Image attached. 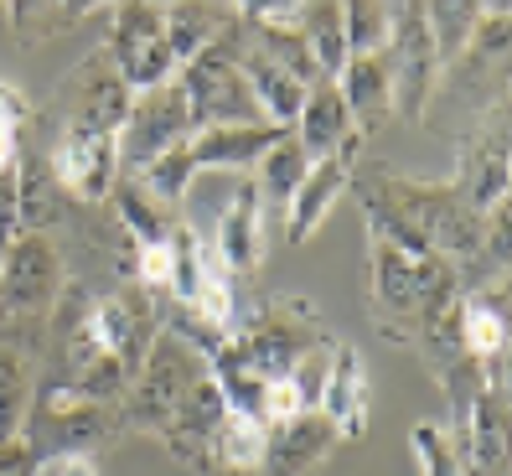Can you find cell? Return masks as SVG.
Here are the masks:
<instances>
[{
  "mask_svg": "<svg viewBox=\"0 0 512 476\" xmlns=\"http://www.w3.org/2000/svg\"><path fill=\"white\" fill-rule=\"evenodd\" d=\"M507 182H512V151H507V99H492L476 114L471 135L461 140L456 156V197L471 207V213H497L507 202Z\"/></svg>",
  "mask_w": 512,
  "mask_h": 476,
  "instance_id": "9c48e42d",
  "label": "cell"
},
{
  "mask_svg": "<svg viewBox=\"0 0 512 476\" xmlns=\"http://www.w3.org/2000/svg\"><path fill=\"white\" fill-rule=\"evenodd\" d=\"M37 476H99V461L88 451H68V456H47L37 461Z\"/></svg>",
  "mask_w": 512,
  "mask_h": 476,
  "instance_id": "e575fe53",
  "label": "cell"
},
{
  "mask_svg": "<svg viewBox=\"0 0 512 476\" xmlns=\"http://www.w3.org/2000/svg\"><path fill=\"white\" fill-rule=\"evenodd\" d=\"M357 156H363V135H352L337 156L311 161L306 182H300V187H295V197L285 202V238H290V244H306V238L331 218V207H337V202L352 192Z\"/></svg>",
  "mask_w": 512,
  "mask_h": 476,
  "instance_id": "5bb4252c",
  "label": "cell"
},
{
  "mask_svg": "<svg viewBox=\"0 0 512 476\" xmlns=\"http://www.w3.org/2000/svg\"><path fill=\"white\" fill-rule=\"evenodd\" d=\"M192 176H197V166H192V156H187V145H176V151H166V156H156L150 166H140L130 182L145 192V197H156L161 207H182L187 197H192Z\"/></svg>",
  "mask_w": 512,
  "mask_h": 476,
  "instance_id": "4dcf8cb0",
  "label": "cell"
},
{
  "mask_svg": "<svg viewBox=\"0 0 512 476\" xmlns=\"http://www.w3.org/2000/svg\"><path fill=\"white\" fill-rule=\"evenodd\" d=\"M63 285L68 275L52 233H11V244L0 249V321L6 326L47 321Z\"/></svg>",
  "mask_w": 512,
  "mask_h": 476,
  "instance_id": "8992f818",
  "label": "cell"
},
{
  "mask_svg": "<svg viewBox=\"0 0 512 476\" xmlns=\"http://www.w3.org/2000/svg\"><path fill=\"white\" fill-rule=\"evenodd\" d=\"M176 83H182V99H187V114H192V135L197 130H223V125H269L264 109L249 94L244 73L233 63V26L207 52H197L192 63L176 68Z\"/></svg>",
  "mask_w": 512,
  "mask_h": 476,
  "instance_id": "5b68a950",
  "label": "cell"
},
{
  "mask_svg": "<svg viewBox=\"0 0 512 476\" xmlns=\"http://www.w3.org/2000/svg\"><path fill=\"white\" fill-rule=\"evenodd\" d=\"M0 326H6V321H0ZM32 394H37V389H32V373H26L21 342L11 337V326H6V332H0V445L21 440Z\"/></svg>",
  "mask_w": 512,
  "mask_h": 476,
  "instance_id": "484cf974",
  "label": "cell"
},
{
  "mask_svg": "<svg viewBox=\"0 0 512 476\" xmlns=\"http://www.w3.org/2000/svg\"><path fill=\"white\" fill-rule=\"evenodd\" d=\"M223 414H228V404H223V394H218V383L213 378H202L197 389L187 394V404L176 409V420L166 425V445H171V456L176 461H187V466H207V445H213V435H218V425H223Z\"/></svg>",
  "mask_w": 512,
  "mask_h": 476,
  "instance_id": "44dd1931",
  "label": "cell"
},
{
  "mask_svg": "<svg viewBox=\"0 0 512 476\" xmlns=\"http://www.w3.org/2000/svg\"><path fill=\"white\" fill-rule=\"evenodd\" d=\"M300 42H306L311 63L326 83H337L342 68H347V32H342V6L337 0H316V6H306V16H300Z\"/></svg>",
  "mask_w": 512,
  "mask_h": 476,
  "instance_id": "83f0119b",
  "label": "cell"
},
{
  "mask_svg": "<svg viewBox=\"0 0 512 476\" xmlns=\"http://www.w3.org/2000/svg\"><path fill=\"white\" fill-rule=\"evenodd\" d=\"M352 187L363 197L368 228H383L388 238H399V244H409L419 254H435L445 264H456L461 275H466V264H476L487 218L471 213L456 197V187L414 182V176H399L388 166L352 171Z\"/></svg>",
  "mask_w": 512,
  "mask_h": 476,
  "instance_id": "6da1fadb",
  "label": "cell"
},
{
  "mask_svg": "<svg viewBox=\"0 0 512 476\" xmlns=\"http://www.w3.org/2000/svg\"><path fill=\"white\" fill-rule=\"evenodd\" d=\"M202 476H259V471H223V466H207Z\"/></svg>",
  "mask_w": 512,
  "mask_h": 476,
  "instance_id": "8d00e7d4",
  "label": "cell"
},
{
  "mask_svg": "<svg viewBox=\"0 0 512 476\" xmlns=\"http://www.w3.org/2000/svg\"><path fill=\"white\" fill-rule=\"evenodd\" d=\"M368 249H373V280H368L373 326L388 342L419 347L430 326L450 316L466 275L435 254H419L399 238H388L383 228H368Z\"/></svg>",
  "mask_w": 512,
  "mask_h": 476,
  "instance_id": "7a4b0ae2",
  "label": "cell"
},
{
  "mask_svg": "<svg viewBox=\"0 0 512 476\" xmlns=\"http://www.w3.org/2000/svg\"><path fill=\"white\" fill-rule=\"evenodd\" d=\"M331 430L342 440H363L368 435V420H373V378H368V363L357 347H331V363H326V383H321V404H316Z\"/></svg>",
  "mask_w": 512,
  "mask_h": 476,
  "instance_id": "9a60e30c",
  "label": "cell"
},
{
  "mask_svg": "<svg viewBox=\"0 0 512 476\" xmlns=\"http://www.w3.org/2000/svg\"><path fill=\"white\" fill-rule=\"evenodd\" d=\"M42 140V156L52 166V182L73 202H109L114 182H119V140L114 135H52V130H32Z\"/></svg>",
  "mask_w": 512,
  "mask_h": 476,
  "instance_id": "7c38bea8",
  "label": "cell"
},
{
  "mask_svg": "<svg viewBox=\"0 0 512 476\" xmlns=\"http://www.w3.org/2000/svg\"><path fill=\"white\" fill-rule=\"evenodd\" d=\"M275 125H223V130H197L187 140V156L197 171H249L269 145H275Z\"/></svg>",
  "mask_w": 512,
  "mask_h": 476,
  "instance_id": "7402d4cb",
  "label": "cell"
},
{
  "mask_svg": "<svg viewBox=\"0 0 512 476\" xmlns=\"http://www.w3.org/2000/svg\"><path fill=\"white\" fill-rule=\"evenodd\" d=\"M104 52L130 94H145V88H161L166 78H176L171 47H166V21H161V6H150V0H125V6L109 11Z\"/></svg>",
  "mask_w": 512,
  "mask_h": 476,
  "instance_id": "30bf717a",
  "label": "cell"
},
{
  "mask_svg": "<svg viewBox=\"0 0 512 476\" xmlns=\"http://www.w3.org/2000/svg\"><path fill=\"white\" fill-rule=\"evenodd\" d=\"M0 476H37V451L26 440L0 445Z\"/></svg>",
  "mask_w": 512,
  "mask_h": 476,
  "instance_id": "d590c367",
  "label": "cell"
},
{
  "mask_svg": "<svg viewBox=\"0 0 512 476\" xmlns=\"http://www.w3.org/2000/svg\"><path fill=\"white\" fill-rule=\"evenodd\" d=\"M114 207H119V223H125V238H130V249H156V244H171V233H176V218L171 207H161L156 197H145L130 176H119L114 182Z\"/></svg>",
  "mask_w": 512,
  "mask_h": 476,
  "instance_id": "d4e9b609",
  "label": "cell"
},
{
  "mask_svg": "<svg viewBox=\"0 0 512 476\" xmlns=\"http://www.w3.org/2000/svg\"><path fill=\"white\" fill-rule=\"evenodd\" d=\"M425 21H430V42L440 52V68L450 73L456 68V57L466 52L476 21H481V6L476 0H435V6H425Z\"/></svg>",
  "mask_w": 512,
  "mask_h": 476,
  "instance_id": "f546056e",
  "label": "cell"
},
{
  "mask_svg": "<svg viewBox=\"0 0 512 476\" xmlns=\"http://www.w3.org/2000/svg\"><path fill=\"white\" fill-rule=\"evenodd\" d=\"M342 32H347V57L383 52L388 32H394V6H383V0H352V6H342Z\"/></svg>",
  "mask_w": 512,
  "mask_h": 476,
  "instance_id": "d6a6232c",
  "label": "cell"
},
{
  "mask_svg": "<svg viewBox=\"0 0 512 476\" xmlns=\"http://www.w3.org/2000/svg\"><path fill=\"white\" fill-rule=\"evenodd\" d=\"M207 378V357L182 342L176 332H156L140 373L130 378L125 399H119V425L125 430H145V435H166V425L176 420V409L187 404V394Z\"/></svg>",
  "mask_w": 512,
  "mask_h": 476,
  "instance_id": "3957f363",
  "label": "cell"
},
{
  "mask_svg": "<svg viewBox=\"0 0 512 476\" xmlns=\"http://www.w3.org/2000/svg\"><path fill=\"white\" fill-rule=\"evenodd\" d=\"M461 435L471 476H507V394L481 389L461 420H445Z\"/></svg>",
  "mask_w": 512,
  "mask_h": 476,
  "instance_id": "ac0fdd59",
  "label": "cell"
},
{
  "mask_svg": "<svg viewBox=\"0 0 512 476\" xmlns=\"http://www.w3.org/2000/svg\"><path fill=\"white\" fill-rule=\"evenodd\" d=\"M290 135L300 140V151H306L311 161L337 156L342 145L357 135L352 114H347V99H342V88H337V83H326V78L311 83V94H306V104H300Z\"/></svg>",
  "mask_w": 512,
  "mask_h": 476,
  "instance_id": "ffe728a7",
  "label": "cell"
},
{
  "mask_svg": "<svg viewBox=\"0 0 512 476\" xmlns=\"http://www.w3.org/2000/svg\"><path fill=\"white\" fill-rule=\"evenodd\" d=\"M409 445H414L419 476H471L466 471V451H461V435L450 430L445 420H419Z\"/></svg>",
  "mask_w": 512,
  "mask_h": 476,
  "instance_id": "1f68e13d",
  "label": "cell"
},
{
  "mask_svg": "<svg viewBox=\"0 0 512 476\" xmlns=\"http://www.w3.org/2000/svg\"><path fill=\"white\" fill-rule=\"evenodd\" d=\"M383 57H388V73H394V114L404 125H419L430 114V104L440 99V83H445L425 6H414V0L394 6V32H388Z\"/></svg>",
  "mask_w": 512,
  "mask_h": 476,
  "instance_id": "ba28073f",
  "label": "cell"
},
{
  "mask_svg": "<svg viewBox=\"0 0 512 476\" xmlns=\"http://www.w3.org/2000/svg\"><path fill=\"white\" fill-rule=\"evenodd\" d=\"M450 332L456 347L481 368L507 363V342H512V311H507V280H476L461 285L456 306H450Z\"/></svg>",
  "mask_w": 512,
  "mask_h": 476,
  "instance_id": "4fadbf2b",
  "label": "cell"
},
{
  "mask_svg": "<svg viewBox=\"0 0 512 476\" xmlns=\"http://www.w3.org/2000/svg\"><path fill=\"white\" fill-rule=\"evenodd\" d=\"M264 445H269V425L249 420V414H223V425L207 445V466H223V471H264ZM202 466V471H207Z\"/></svg>",
  "mask_w": 512,
  "mask_h": 476,
  "instance_id": "4316f807",
  "label": "cell"
},
{
  "mask_svg": "<svg viewBox=\"0 0 512 476\" xmlns=\"http://www.w3.org/2000/svg\"><path fill=\"white\" fill-rule=\"evenodd\" d=\"M26 130H32V109H26V94L0 73V176H11L21 166V145Z\"/></svg>",
  "mask_w": 512,
  "mask_h": 476,
  "instance_id": "836d02e7",
  "label": "cell"
},
{
  "mask_svg": "<svg viewBox=\"0 0 512 476\" xmlns=\"http://www.w3.org/2000/svg\"><path fill=\"white\" fill-rule=\"evenodd\" d=\"M187 140H192V114L182 99V83L166 78L161 88H145V94L130 99V114L119 125V176H135L140 166H150Z\"/></svg>",
  "mask_w": 512,
  "mask_h": 476,
  "instance_id": "8fae6325",
  "label": "cell"
},
{
  "mask_svg": "<svg viewBox=\"0 0 512 476\" xmlns=\"http://www.w3.org/2000/svg\"><path fill=\"white\" fill-rule=\"evenodd\" d=\"M161 21H166L171 63L182 68L233 26V6H213V0H171V6H161Z\"/></svg>",
  "mask_w": 512,
  "mask_h": 476,
  "instance_id": "603a6c76",
  "label": "cell"
},
{
  "mask_svg": "<svg viewBox=\"0 0 512 476\" xmlns=\"http://www.w3.org/2000/svg\"><path fill=\"white\" fill-rule=\"evenodd\" d=\"M342 445V435L331 430V420L321 409L311 414H290V420L269 425V445H264V471L259 476H311L331 451Z\"/></svg>",
  "mask_w": 512,
  "mask_h": 476,
  "instance_id": "e0dca14e",
  "label": "cell"
},
{
  "mask_svg": "<svg viewBox=\"0 0 512 476\" xmlns=\"http://www.w3.org/2000/svg\"><path fill=\"white\" fill-rule=\"evenodd\" d=\"M254 166H259V176H254L259 202H275V207H285V202L295 197V187L306 182L311 156L300 151V140H295L290 130H280V135H275V145H269V151H264Z\"/></svg>",
  "mask_w": 512,
  "mask_h": 476,
  "instance_id": "f1b7e54d",
  "label": "cell"
},
{
  "mask_svg": "<svg viewBox=\"0 0 512 476\" xmlns=\"http://www.w3.org/2000/svg\"><path fill=\"white\" fill-rule=\"evenodd\" d=\"M233 342L259 368L264 383H280L306 352L326 347V332H321V316L306 301H295V295H275V301L259 306L254 321L233 326Z\"/></svg>",
  "mask_w": 512,
  "mask_h": 476,
  "instance_id": "52a82bcc",
  "label": "cell"
},
{
  "mask_svg": "<svg viewBox=\"0 0 512 476\" xmlns=\"http://www.w3.org/2000/svg\"><path fill=\"white\" fill-rule=\"evenodd\" d=\"M94 0H11L6 26L21 47H47L57 37H68L83 16H94Z\"/></svg>",
  "mask_w": 512,
  "mask_h": 476,
  "instance_id": "cb8c5ba5",
  "label": "cell"
},
{
  "mask_svg": "<svg viewBox=\"0 0 512 476\" xmlns=\"http://www.w3.org/2000/svg\"><path fill=\"white\" fill-rule=\"evenodd\" d=\"M130 88L119 78V68L109 63V52H88L68 68V78L57 83L52 94V109L42 114V130L52 135H114L119 140V125L130 114Z\"/></svg>",
  "mask_w": 512,
  "mask_h": 476,
  "instance_id": "277c9868",
  "label": "cell"
},
{
  "mask_svg": "<svg viewBox=\"0 0 512 476\" xmlns=\"http://www.w3.org/2000/svg\"><path fill=\"white\" fill-rule=\"evenodd\" d=\"M342 99H347V114L357 135H373L378 125L394 119V73H388V57L383 52H368V57H347V68L337 78Z\"/></svg>",
  "mask_w": 512,
  "mask_h": 476,
  "instance_id": "d6986e66",
  "label": "cell"
},
{
  "mask_svg": "<svg viewBox=\"0 0 512 476\" xmlns=\"http://www.w3.org/2000/svg\"><path fill=\"white\" fill-rule=\"evenodd\" d=\"M213 254L228 275H254L259 259H264V202H259V187L249 176H238L223 213H218V228H213Z\"/></svg>",
  "mask_w": 512,
  "mask_h": 476,
  "instance_id": "2e32d148",
  "label": "cell"
}]
</instances>
